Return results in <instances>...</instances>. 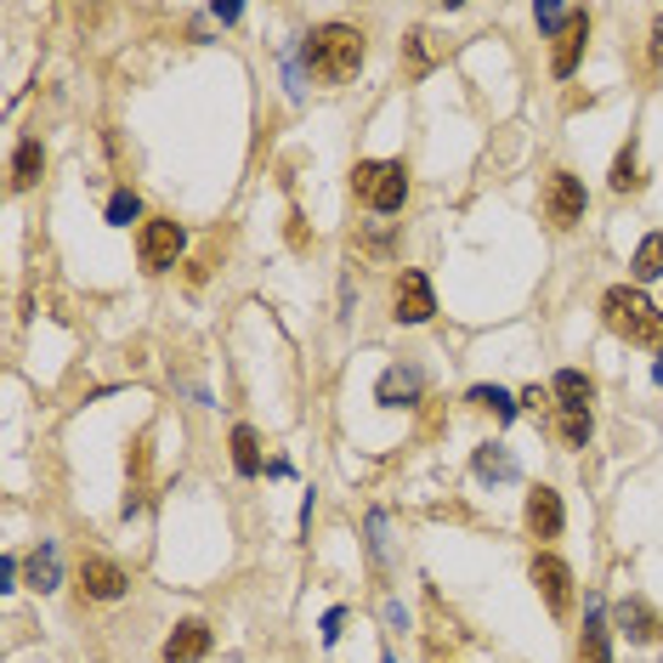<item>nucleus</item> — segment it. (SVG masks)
Listing matches in <instances>:
<instances>
[{"label":"nucleus","instance_id":"nucleus-12","mask_svg":"<svg viewBox=\"0 0 663 663\" xmlns=\"http://www.w3.org/2000/svg\"><path fill=\"white\" fill-rule=\"evenodd\" d=\"M613 624H618V629H624V636L636 641V647H652V641L663 636V618H658V613L641 602V595H624V602L613 607Z\"/></svg>","mask_w":663,"mask_h":663},{"label":"nucleus","instance_id":"nucleus-14","mask_svg":"<svg viewBox=\"0 0 663 663\" xmlns=\"http://www.w3.org/2000/svg\"><path fill=\"white\" fill-rule=\"evenodd\" d=\"M550 397H556L561 414H590L595 386H590V375H579V369H561V375L550 380Z\"/></svg>","mask_w":663,"mask_h":663},{"label":"nucleus","instance_id":"nucleus-20","mask_svg":"<svg viewBox=\"0 0 663 663\" xmlns=\"http://www.w3.org/2000/svg\"><path fill=\"white\" fill-rule=\"evenodd\" d=\"M613 193H636L641 187V159H636V142H624L618 148V159H613Z\"/></svg>","mask_w":663,"mask_h":663},{"label":"nucleus","instance_id":"nucleus-3","mask_svg":"<svg viewBox=\"0 0 663 663\" xmlns=\"http://www.w3.org/2000/svg\"><path fill=\"white\" fill-rule=\"evenodd\" d=\"M352 187H357V198H363L369 210L391 216V210L409 205V164H403V159H357Z\"/></svg>","mask_w":663,"mask_h":663},{"label":"nucleus","instance_id":"nucleus-22","mask_svg":"<svg viewBox=\"0 0 663 663\" xmlns=\"http://www.w3.org/2000/svg\"><path fill=\"white\" fill-rule=\"evenodd\" d=\"M658 273H663V233L641 239V250H636V278H641V284H652Z\"/></svg>","mask_w":663,"mask_h":663},{"label":"nucleus","instance_id":"nucleus-24","mask_svg":"<svg viewBox=\"0 0 663 663\" xmlns=\"http://www.w3.org/2000/svg\"><path fill=\"white\" fill-rule=\"evenodd\" d=\"M137 216H142V198L130 193V187H119V193L108 198V221H114V227H130Z\"/></svg>","mask_w":663,"mask_h":663},{"label":"nucleus","instance_id":"nucleus-30","mask_svg":"<svg viewBox=\"0 0 663 663\" xmlns=\"http://www.w3.org/2000/svg\"><path fill=\"white\" fill-rule=\"evenodd\" d=\"M380 663H391V658H380Z\"/></svg>","mask_w":663,"mask_h":663},{"label":"nucleus","instance_id":"nucleus-21","mask_svg":"<svg viewBox=\"0 0 663 663\" xmlns=\"http://www.w3.org/2000/svg\"><path fill=\"white\" fill-rule=\"evenodd\" d=\"M471 409H488V414H500L505 425L522 414V409H516V397H511V391H500V386H471Z\"/></svg>","mask_w":663,"mask_h":663},{"label":"nucleus","instance_id":"nucleus-1","mask_svg":"<svg viewBox=\"0 0 663 663\" xmlns=\"http://www.w3.org/2000/svg\"><path fill=\"white\" fill-rule=\"evenodd\" d=\"M301 57H307L312 80L346 85V80L363 69L369 46H363V28H352V23H323V28H312V35L301 41Z\"/></svg>","mask_w":663,"mask_h":663},{"label":"nucleus","instance_id":"nucleus-7","mask_svg":"<svg viewBox=\"0 0 663 663\" xmlns=\"http://www.w3.org/2000/svg\"><path fill=\"white\" fill-rule=\"evenodd\" d=\"M437 312V295H431V278L425 273H397V289H391V318L397 323H425Z\"/></svg>","mask_w":663,"mask_h":663},{"label":"nucleus","instance_id":"nucleus-10","mask_svg":"<svg viewBox=\"0 0 663 663\" xmlns=\"http://www.w3.org/2000/svg\"><path fill=\"white\" fill-rule=\"evenodd\" d=\"M420 391H425V375L414 369V363H391V369L380 375V386H375V403L409 409V403H420Z\"/></svg>","mask_w":663,"mask_h":663},{"label":"nucleus","instance_id":"nucleus-18","mask_svg":"<svg viewBox=\"0 0 663 663\" xmlns=\"http://www.w3.org/2000/svg\"><path fill=\"white\" fill-rule=\"evenodd\" d=\"M41 171H46V148H41L35 137L18 142V153H12V187H18V193H23V187H35Z\"/></svg>","mask_w":663,"mask_h":663},{"label":"nucleus","instance_id":"nucleus-23","mask_svg":"<svg viewBox=\"0 0 663 663\" xmlns=\"http://www.w3.org/2000/svg\"><path fill=\"white\" fill-rule=\"evenodd\" d=\"M534 18H539L545 35H556V41H561V35L573 28V18H579V12H573V7H556V0H545V7H534Z\"/></svg>","mask_w":663,"mask_h":663},{"label":"nucleus","instance_id":"nucleus-8","mask_svg":"<svg viewBox=\"0 0 663 663\" xmlns=\"http://www.w3.org/2000/svg\"><path fill=\"white\" fill-rule=\"evenodd\" d=\"M80 590H85V602H119V595L130 590V579H125L119 561L85 556V561H80Z\"/></svg>","mask_w":663,"mask_h":663},{"label":"nucleus","instance_id":"nucleus-15","mask_svg":"<svg viewBox=\"0 0 663 663\" xmlns=\"http://www.w3.org/2000/svg\"><path fill=\"white\" fill-rule=\"evenodd\" d=\"M584 41H590V12H579L573 18V28L556 41V57H550V75L556 80H568L573 69H579V57H584Z\"/></svg>","mask_w":663,"mask_h":663},{"label":"nucleus","instance_id":"nucleus-9","mask_svg":"<svg viewBox=\"0 0 663 663\" xmlns=\"http://www.w3.org/2000/svg\"><path fill=\"white\" fill-rule=\"evenodd\" d=\"M522 522H527V534L534 539H556L561 534V522H568V511H561V493L556 488H527V505H522Z\"/></svg>","mask_w":663,"mask_h":663},{"label":"nucleus","instance_id":"nucleus-2","mask_svg":"<svg viewBox=\"0 0 663 663\" xmlns=\"http://www.w3.org/2000/svg\"><path fill=\"white\" fill-rule=\"evenodd\" d=\"M602 323L629 346H658L663 352V312L647 301L636 284H613L602 295Z\"/></svg>","mask_w":663,"mask_h":663},{"label":"nucleus","instance_id":"nucleus-11","mask_svg":"<svg viewBox=\"0 0 663 663\" xmlns=\"http://www.w3.org/2000/svg\"><path fill=\"white\" fill-rule=\"evenodd\" d=\"M210 652V624L205 618H182L176 629H171V636H164V663H198V658H205Z\"/></svg>","mask_w":663,"mask_h":663},{"label":"nucleus","instance_id":"nucleus-19","mask_svg":"<svg viewBox=\"0 0 663 663\" xmlns=\"http://www.w3.org/2000/svg\"><path fill=\"white\" fill-rule=\"evenodd\" d=\"M233 471L239 477H261V437H255V425H233Z\"/></svg>","mask_w":663,"mask_h":663},{"label":"nucleus","instance_id":"nucleus-6","mask_svg":"<svg viewBox=\"0 0 663 663\" xmlns=\"http://www.w3.org/2000/svg\"><path fill=\"white\" fill-rule=\"evenodd\" d=\"M584 210H590L584 182L573 171H550V182H545V216H550V227H579Z\"/></svg>","mask_w":663,"mask_h":663},{"label":"nucleus","instance_id":"nucleus-28","mask_svg":"<svg viewBox=\"0 0 663 663\" xmlns=\"http://www.w3.org/2000/svg\"><path fill=\"white\" fill-rule=\"evenodd\" d=\"M652 62H658V69H663V18L652 23Z\"/></svg>","mask_w":663,"mask_h":663},{"label":"nucleus","instance_id":"nucleus-17","mask_svg":"<svg viewBox=\"0 0 663 663\" xmlns=\"http://www.w3.org/2000/svg\"><path fill=\"white\" fill-rule=\"evenodd\" d=\"M57 584H62V568H57V545H52V539H41V545H35V556H28V590L52 595Z\"/></svg>","mask_w":663,"mask_h":663},{"label":"nucleus","instance_id":"nucleus-26","mask_svg":"<svg viewBox=\"0 0 663 663\" xmlns=\"http://www.w3.org/2000/svg\"><path fill=\"white\" fill-rule=\"evenodd\" d=\"M425 41H431V35H409V41H403V52H409V57H403V69H409L414 80L431 69V52H425Z\"/></svg>","mask_w":663,"mask_h":663},{"label":"nucleus","instance_id":"nucleus-16","mask_svg":"<svg viewBox=\"0 0 663 663\" xmlns=\"http://www.w3.org/2000/svg\"><path fill=\"white\" fill-rule=\"evenodd\" d=\"M471 466H477V477H482V482H516V477H522V466L511 459V448H505V443H482V448L471 454Z\"/></svg>","mask_w":663,"mask_h":663},{"label":"nucleus","instance_id":"nucleus-27","mask_svg":"<svg viewBox=\"0 0 663 663\" xmlns=\"http://www.w3.org/2000/svg\"><path fill=\"white\" fill-rule=\"evenodd\" d=\"M341 629H346V607H329V613H323V647H335Z\"/></svg>","mask_w":663,"mask_h":663},{"label":"nucleus","instance_id":"nucleus-29","mask_svg":"<svg viewBox=\"0 0 663 663\" xmlns=\"http://www.w3.org/2000/svg\"><path fill=\"white\" fill-rule=\"evenodd\" d=\"M652 380H658V386H663V357H658V363H652Z\"/></svg>","mask_w":663,"mask_h":663},{"label":"nucleus","instance_id":"nucleus-4","mask_svg":"<svg viewBox=\"0 0 663 663\" xmlns=\"http://www.w3.org/2000/svg\"><path fill=\"white\" fill-rule=\"evenodd\" d=\"M182 250H187V227H182V221H171V216L142 221V233H137V255H142V267H148V273H171Z\"/></svg>","mask_w":663,"mask_h":663},{"label":"nucleus","instance_id":"nucleus-5","mask_svg":"<svg viewBox=\"0 0 663 663\" xmlns=\"http://www.w3.org/2000/svg\"><path fill=\"white\" fill-rule=\"evenodd\" d=\"M527 579L539 584L545 607H550L556 618H568V613H573V568H568V561H561V556L539 550L534 561H527Z\"/></svg>","mask_w":663,"mask_h":663},{"label":"nucleus","instance_id":"nucleus-13","mask_svg":"<svg viewBox=\"0 0 663 663\" xmlns=\"http://www.w3.org/2000/svg\"><path fill=\"white\" fill-rule=\"evenodd\" d=\"M579 663H613V647H607V613H602V602H590V607H584Z\"/></svg>","mask_w":663,"mask_h":663},{"label":"nucleus","instance_id":"nucleus-25","mask_svg":"<svg viewBox=\"0 0 663 663\" xmlns=\"http://www.w3.org/2000/svg\"><path fill=\"white\" fill-rule=\"evenodd\" d=\"M556 431H561V443H568V448H584L590 431H595V420H590V414H561Z\"/></svg>","mask_w":663,"mask_h":663}]
</instances>
